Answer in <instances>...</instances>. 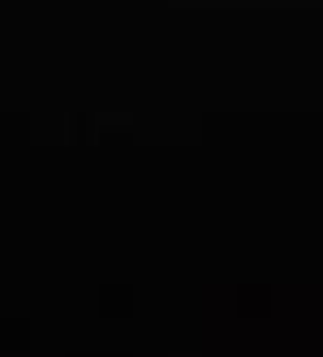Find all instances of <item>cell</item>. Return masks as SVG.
I'll use <instances>...</instances> for the list:
<instances>
[]
</instances>
